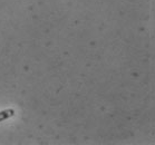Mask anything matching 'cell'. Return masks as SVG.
I'll return each mask as SVG.
<instances>
[{"instance_id":"6da1fadb","label":"cell","mask_w":155,"mask_h":145,"mask_svg":"<svg viewBox=\"0 0 155 145\" xmlns=\"http://www.w3.org/2000/svg\"><path fill=\"white\" fill-rule=\"evenodd\" d=\"M15 115V110H1L0 112V122H2V120H7L9 117H12Z\"/></svg>"}]
</instances>
